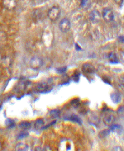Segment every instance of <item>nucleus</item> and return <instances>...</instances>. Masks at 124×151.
Segmentation results:
<instances>
[{"instance_id":"nucleus-1","label":"nucleus","mask_w":124,"mask_h":151,"mask_svg":"<svg viewBox=\"0 0 124 151\" xmlns=\"http://www.w3.org/2000/svg\"><path fill=\"white\" fill-rule=\"evenodd\" d=\"M61 14V10L57 7H52L49 9L48 13H47V16L51 20V21H56L57 20Z\"/></svg>"},{"instance_id":"nucleus-2","label":"nucleus","mask_w":124,"mask_h":151,"mask_svg":"<svg viewBox=\"0 0 124 151\" xmlns=\"http://www.w3.org/2000/svg\"><path fill=\"white\" fill-rule=\"evenodd\" d=\"M29 65L31 69H38L42 66L43 61L39 57H33V58H31V61L29 62Z\"/></svg>"},{"instance_id":"nucleus-3","label":"nucleus","mask_w":124,"mask_h":151,"mask_svg":"<svg viewBox=\"0 0 124 151\" xmlns=\"http://www.w3.org/2000/svg\"><path fill=\"white\" fill-rule=\"evenodd\" d=\"M59 27H60V30L62 32H67L68 31L71 29V22H70V20L67 19V18H63L61 21L60 22Z\"/></svg>"},{"instance_id":"nucleus-4","label":"nucleus","mask_w":124,"mask_h":151,"mask_svg":"<svg viewBox=\"0 0 124 151\" xmlns=\"http://www.w3.org/2000/svg\"><path fill=\"white\" fill-rule=\"evenodd\" d=\"M102 17L106 22H111L113 19V13L110 9H104L103 10Z\"/></svg>"},{"instance_id":"nucleus-5","label":"nucleus","mask_w":124,"mask_h":151,"mask_svg":"<svg viewBox=\"0 0 124 151\" xmlns=\"http://www.w3.org/2000/svg\"><path fill=\"white\" fill-rule=\"evenodd\" d=\"M89 19H90V21L93 22H99V20H100V18H101V14L100 13L97 11V10H93V11H91L89 14Z\"/></svg>"},{"instance_id":"nucleus-6","label":"nucleus","mask_w":124,"mask_h":151,"mask_svg":"<svg viewBox=\"0 0 124 151\" xmlns=\"http://www.w3.org/2000/svg\"><path fill=\"white\" fill-rule=\"evenodd\" d=\"M3 5L6 9L13 10V9L16 8L17 2H16V0H4L3 1Z\"/></svg>"},{"instance_id":"nucleus-7","label":"nucleus","mask_w":124,"mask_h":151,"mask_svg":"<svg viewBox=\"0 0 124 151\" xmlns=\"http://www.w3.org/2000/svg\"><path fill=\"white\" fill-rule=\"evenodd\" d=\"M115 121L116 117L113 114H108V115H106L105 117H103V122L108 126H111L113 124H114Z\"/></svg>"},{"instance_id":"nucleus-8","label":"nucleus","mask_w":124,"mask_h":151,"mask_svg":"<svg viewBox=\"0 0 124 151\" xmlns=\"http://www.w3.org/2000/svg\"><path fill=\"white\" fill-rule=\"evenodd\" d=\"M82 69H83V71H84L85 73H93L95 72V68H94V66L93 65H91V64H84L82 66Z\"/></svg>"},{"instance_id":"nucleus-9","label":"nucleus","mask_w":124,"mask_h":151,"mask_svg":"<svg viewBox=\"0 0 124 151\" xmlns=\"http://www.w3.org/2000/svg\"><path fill=\"white\" fill-rule=\"evenodd\" d=\"M108 61H110L111 63H113V64H116V63H118V57L116 56V54L114 52H111L108 54Z\"/></svg>"},{"instance_id":"nucleus-10","label":"nucleus","mask_w":124,"mask_h":151,"mask_svg":"<svg viewBox=\"0 0 124 151\" xmlns=\"http://www.w3.org/2000/svg\"><path fill=\"white\" fill-rule=\"evenodd\" d=\"M28 149H29L28 145H27L26 144H23V143H19L15 148V150L17 151H27L28 150Z\"/></svg>"},{"instance_id":"nucleus-11","label":"nucleus","mask_w":124,"mask_h":151,"mask_svg":"<svg viewBox=\"0 0 124 151\" xmlns=\"http://www.w3.org/2000/svg\"><path fill=\"white\" fill-rule=\"evenodd\" d=\"M43 126H44V121L42 119H37L34 123V127L36 130L41 129L43 128Z\"/></svg>"},{"instance_id":"nucleus-12","label":"nucleus","mask_w":124,"mask_h":151,"mask_svg":"<svg viewBox=\"0 0 124 151\" xmlns=\"http://www.w3.org/2000/svg\"><path fill=\"white\" fill-rule=\"evenodd\" d=\"M111 99L113 100V102L114 103H120V101H121V96H120L119 93H113L111 95Z\"/></svg>"},{"instance_id":"nucleus-13","label":"nucleus","mask_w":124,"mask_h":151,"mask_svg":"<svg viewBox=\"0 0 124 151\" xmlns=\"http://www.w3.org/2000/svg\"><path fill=\"white\" fill-rule=\"evenodd\" d=\"M65 120H69V121L77 122V123H81V120L79 117H77L76 115H71L69 117H66Z\"/></svg>"},{"instance_id":"nucleus-14","label":"nucleus","mask_w":124,"mask_h":151,"mask_svg":"<svg viewBox=\"0 0 124 151\" xmlns=\"http://www.w3.org/2000/svg\"><path fill=\"white\" fill-rule=\"evenodd\" d=\"M19 127L24 130H28L31 127V124L29 121H22L19 124Z\"/></svg>"},{"instance_id":"nucleus-15","label":"nucleus","mask_w":124,"mask_h":151,"mask_svg":"<svg viewBox=\"0 0 124 151\" xmlns=\"http://www.w3.org/2000/svg\"><path fill=\"white\" fill-rule=\"evenodd\" d=\"M48 86L46 85V84H43V83L38 84V85L36 86V89H37V91H39L41 93H46V92H47V89H48Z\"/></svg>"},{"instance_id":"nucleus-16","label":"nucleus","mask_w":124,"mask_h":151,"mask_svg":"<svg viewBox=\"0 0 124 151\" xmlns=\"http://www.w3.org/2000/svg\"><path fill=\"white\" fill-rule=\"evenodd\" d=\"M60 115H61V112H60V110H58V109H54V110H51V111L50 112V117H52V118H56V117H59Z\"/></svg>"},{"instance_id":"nucleus-17","label":"nucleus","mask_w":124,"mask_h":151,"mask_svg":"<svg viewBox=\"0 0 124 151\" xmlns=\"http://www.w3.org/2000/svg\"><path fill=\"white\" fill-rule=\"evenodd\" d=\"M121 126L118 125H114V124H113V125L110 126V130L111 131H114V132H120L121 131Z\"/></svg>"},{"instance_id":"nucleus-18","label":"nucleus","mask_w":124,"mask_h":151,"mask_svg":"<svg viewBox=\"0 0 124 151\" xmlns=\"http://www.w3.org/2000/svg\"><path fill=\"white\" fill-rule=\"evenodd\" d=\"M80 5L84 9H88L89 6H90V3H89V0H82L81 1V4Z\"/></svg>"},{"instance_id":"nucleus-19","label":"nucleus","mask_w":124,"mask_h":151,"mask_svg":"<svg viewBox=\"0 0 124 151\" xmlns=\"http://www.w3.org/2000/svg\"><path fill=\"white\" fill-rule=\"evenodd\" d=\"M110 130H103V131H101V132L99 133V137H101V138L105 137L107 135H108V134L110 133Z\"/></svg>"},{"instance_id":"nucleus-20","label":"nucleus","mask_w":124,"mask_h":151,"mask_svg":"<svg viewBox=\"0 0 124 151\" xmlns=\"http://www.w3.org/2000/svg\"><path fill=\"white\" fill-rule=\"evenodd\" d=\"M6 125L8 127H9V128H12V127H14V125H15V123L11 119H7V121H6Z\"/></svg>"},{"instance_id":"nucleus-21","label":"nucleus","mask_w":124,"mask_h":151,"mask_svg":"<svg viewBox=\"0 0 124 151\" xmlns=\"http://www.w3.org/2000/svg\"><path fill=\"white\" fill-rule=\"evenodd\" d=\"M71 104H72V106H74V107L77 108V107H78V106L80 104V101L79 99L73 100V101L71 102Z\"/></svg>"},{"instance_id":"nucleus-22","label":"nucleus","mask_w":124,"mask_h":151,"mask_svg":"<svg viewBox=\"0 0 124 151\" xmlns=\"http://www.w3.org/2000/svg\"><path fill=\"white\" fill-rule=\"evenodd\" d=\"M118 113L119 116H124V107H121L118 110Z\"/></svg>"},{"instance_id":"nucleus-23","label":"nucleus","mask_w":124,"mask_h":151,"mask_svg":"<svg viewBox=\"0 0 124 151\" xmlns=\"http://www.w3.org/2000/svg\"><path fill=\"white\" fill-rule=\"evenodd\" d=\"M73 79H74L76 82H78V81H79V79H80V73L76 72V74L73 76Z\"/></svg>"},{"instance_id":"nucleus-24","label":"nucleus","mask_w":124,"mask_h":151,"mask_svg":"<svg viewBox=\"0 0 124 151\" xmlns=\"http://www.w3.org/2000/svg\"><path fill=\"white\" fill-rule=\"evenodd\" d=\"M27 135H28V134H27V133L22 132V133H21V134H19L18 139V140H21V139H23V138H25V137H27Z\"/></svg>"},{"instance_id":"nucleus-25","label":"nucleus","mask_w":124,"mask_h":151,"mask_svg":"<svg viewBox=\"0 0 124 151\" xmlns=\"http://www.w3.org/2000/svg\"><path fill=\"white\" fill-rule=\"evenodd\" d=\"M66 69H67L66 67H62V68H60V69H58L57 71H58V73H65V72L66 71Z\"/></svg>"},{"instance_id":"nucleus-26","label":"nucleus","mask_w":124,"mask_h":151,"mask_svg":"<svg viewBox=\"0 0 124 151\" xmlns=\"http://www.w3.org/2000/svg\"><path fill=\"white\" fill-rule=\"evenodd\" d=\"M114 1H115V3L117 4L121 5L123 3L124 0H114Z\"/></svg>"},{"instance_id":"nucleus-27","label":"nucleus","mask_w":124,"mask_h":151,"mask_svg":"<svg viewBox=\"0 0 124 151\" xmlns=\"http://www.w3.org/2000/svg\"><path fill=\"white\" fill-rule=\"evenodd\" d=\"M118 40H119L120 42H122V43H124V36H119Z\"/></svg>"},{"instance_id":"nucleus-28","label":"nucleus","mask_w":124,"mask_h":151,"mask_svg":"<svg viewBox=\"0 0 124 151\" xmlns=\"http://www.w3.org/2000/svg\"><path fill=\"white\" fill-rule=\"evenodd\" d=\"M76 50H77V51H81V48L79 47V46H78L77 44L76 45Z\"/></svg>"},{"instance_id":"nucleus-29","label":"nucleus","mask_w":124,"mask_h":151,"mask_svg":"<svg viewBox=\"0 0 124 151\" xmlns=\"http://www.w3.org/2000/svg\"><path fill=\"white\" fill-rule=\"evenodd\" d=\"M121 83L124 86V77H123V78H121Z\"/></svg>"},{"instance_id":"nucleus-30","label":"nucleus","mask_w":124,"mask_h":151,"mask_svg":"<svg viewBox=\"0 0 124 151\" xmlns=\"http://www.w3.org/2000/svg\"><path fill=\"white\" fill-rule=\"evenodd\" d=\"M113 150H122V149H121V148H118H118H115V149H113Z\"/></svg>"},{"instance_id":"nucleus-31","label":"nucleus","mask_w":124,"mask_h":151,"mask_svg":"<svg viewBox=\"0 0 124 151\" xmlns=\"http://www.w3.org/2000/svg\"><path fill=\"white\" fill-rule=\"evenodd\" d=\"M2 150V145L0 144V150Z\"/></svg>"}]
</instances>
